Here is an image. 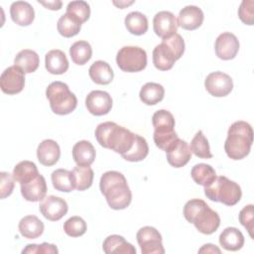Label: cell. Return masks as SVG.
I'll use <instances>...</instances> for the list:
<instances>
[{"mask_svg": "<svg viewBox=\"0 0 254 254\" xmlns=\"http://www.w3.org/2000/svg\"><path fill=\"white\" fill-rule=\"evenodd\" d=\"M0 178H1V183H0V197L5 198L9 196L13 190H14V178L13 175L6 173V172H1L0 173Z\"/></svg>", "mask_w": 254, "mask_h": 254, "instance_id": "7bdbcfd3", "label": "cell"}, {"mask_svg": "<svg viewBox=\"0 0 254 254\" xmlns=\"http://www.w3.org/2000/svg\"><path fill=\"white\" fill-rule=\"evenodd\" d=\"M185 218L192 223L202 234H212L220 225V217L216 211L199 198H192L184 206Z\"/></svg>", "mask_w": 254, "mask_h": 254, "instance_id": "3957f363", "label": "cell"}, {"mask_svg": "<svg viewBox=\"0 0 254 254\" xmlns=\"http://www.w3.org/2000/svg\"><path fill=\"white\" fill-rule=\"evenodd\" d=\"M124 23L128 32L136 36L144 35L148 30L147 17L143 13L138 11L130 12L129 14H127Z\"/></svg>", "mask_w": 254, "mask_h": 254, "instance_id": "d6a6232c", "label": "cell"}, {"mask_svg": "<svg viewBox=\"0 0 254 254\" xmlns=\"http://www.w3.org/2000/svg\"><path fill=\"white\" fill-rule=\"evenodd\" d=\"M239 221L246 228L250 237L253 238V204H248L240 210Z\"/></svg>", "mask_w": 254, "mask_h": 254, "instance_id": "b9f144b4", "label": "cell"}, {"mask_svg": "<svg viewBox=\"0 0 254 254\" xmlns=\"http://www.w3.org/2000/svg\"><path fill=\"white\" fill-rule=\"evenodd\" d=\"M178 58L173 49L164 41L153 50V64L159 70H169L174 66Z\"/></svg>", "mask_w": 254, "mask_h": 254, "instance_id": "ac0fdd59", "label": "cell"}, {"mask_svg": "<svg viewBox=\"0 0 254 254\" xmlns=\"http://www.w3.org/2000/svg\"><path fill=\"white\" fill-rule=\"evenodd\" d=\"M46 96L52 111L58 115L69 114L76 108L77 98L64 82L54 81L50 83L46 89Z\"/></svg>", "mask_w": 254, "mask_h": 254, "instance_id": "5b68a950", "label": "cell"}, {"mask_svg": "<svg viewBox=\"0 0 254 254\" xmlns=\"http://www.w3.org/2000/svg\"><path fill=\"white\" fill-rule=\"evenodd\" d=\"M165 89L163 85L156 82L145 83L139 92L140 99L146 105H155L163 100Z\"/></svg>", "mask_w": 254, "mask_h": 254, "instance_id": "f1b7e54d", "label": "cell"}, {"mask_svg": "<svg viewBox=\"0 0 254 254\" xmlns=\"http://www.w3.org/2000/svg\"><path fill=\"white\" fill-rule=\"evenodd\" d=\"M47 190L48 188L46 180L40 174L29 183L21 185V193L28 201L35 202L43 200L46 197Z\"/></svg>", "mask_w": 254, "mask_h": 254, "instance_id": "d6986e66", "label": "cell"}, {"mask_svg": "<svg viewBox=\"0 0 254 254\" xmlns=\"http://www.w3.org/2000/svg\"><path fill=\"white\" fill-rule=\"evenodd\" d=\"M19 231L27 239H36L44 232V223L35 215H26L19 222Z\"/></svg>", "mask_w": 254, "mask_h": 254, "instance_id": "484cf974", "label": "cell"}, {"mask_svg": "<svg viewBox=\"0 0 254 254\" xmlns=\"http://www.w3.org/2000/svg\"><path fill=\"white\" fill-rule=\"evenodd\" d=\"M239 19L246 25H253L254 23V1L243 0L238 8Z\"/></svg>", "mask_w": 254, "mask_h": 254, "instance_id": "60d3db41", "label": "cell"}, {"mask_svg": "<svg viewBox=\"0 0 254 254\" xmlns=\"http://www.w3.org/2000/svg\"><path fill=\"white\" fill-rule=\"evenodd\" d=\"M85 106L92 115H105L112 108V98L106 91L92 90L85 98Z\"/></svg>", "mask_w": 254, "mask_h": 254, "instance_id": "4fadbf2b", "label": "cell"}, {"mask_svg": "<svg viewBox=\"0 0 254 254\" xmlns=\"http://www.w3.org/2000/svg\"><path fill=\"white\" fill-rule=\"evenodd\" d=\"M216 56L223 61H229L236 57L239 51V41L237 37L229 32L220 34L214 44Z\"/></svg>", "mask_w": 254, "mask_h": 254, "instance_id": "5bb4252c", "label": "cell"}, {"mask_svg": "<svg viewBox=\"0 0 254 254\" xmlns=\"http://www.w3.org/2000/svg\"><path fill=\"white\" fill-rule=\"evenodd\" d=\"M95 138L103 148L123 155L132 148L135 134L115 122L106 121L96 127Z\"/></svg>", "mask_w": 254, "mask_h": 254, "instance_id": "7a4b0ae2", "label": "cell"}, {"mask_svg": "<svg viewBox=\"0 0 254 254\" xmlns=\"http://www.w3.org/2000/svg\"><path fill=\"white\" fill-rule=\"evenodd\" d=\"M204 194L212 201H219L225 205H235L241 198L240 186L224 176L216 177L214 182L204 187Z\"/></svg>", "mask_w": 254, "mask_h": 254, "instance_id": "52a82bcc", "label": "cell"}, {"mask_svg": "<svg viewBox=\"0 0 254 254\" xmlns=\"http://www.w3.org/2000/svg\"><path fill=\"white\" fill-rule=\"evenodd\" d=\"M11 19L19 26H29L35 19V11L32 5L26 1H16L10 7Z\"/></svg>", "mask_w": 254, "mask_h": 254, "instance_id": "44dd1931", "label": "cell"}, {"mask_svg": "<svg viewBox=\"0 0 254 254\" xmlns=\"http://www.w3.org/2000/svg\"><path fill=\"white\" fill-rule=\"evenodd\" d=\"M204 86L210 95L223 97L228 95L233 89V81L227 73L222 71H213L206 76Z\"/></svg>", "mask_w": 254, "mask_h": 254, "instance_id": "8fae6325", "label": "cell"}, {"mask_svg": "<svg viewBox=\"0 0 254 254\" xmlns=\"http://www.w3.org/2000/svg\"><path fill=\"white\" fill-rule=\"evenodd\" d=\"M59 250L56 245L50 244L47 242L42 243L41 245L37 244H28L25 249H23L22 253H58Z\"/></svg>", "mask_w": 254, "mask_h": 254, "instance_id": "f6af8a7d", "label": "cell"}, {"mask_svg": "<svg viewBox=\"0 0 254 254\" xmlns=\"http://www.w3.org/2000/svg\"><path fill=\"white\" fill-rule=\"evenodd\" d=\"M25 85V72L17 65L8 66L1 74V90L9 95L21 92Z\"/></svg>", "mask_w": 254, "mask_h": 254, "instance_id": "30bf717a", "label": "cell"}, {"mask_svg": "<svg viewBox=\"0 0 254 254\" xmlns=\"http://www.w3.org/2000/svg\"><path fill=\"white\" fill-rule=\"evenodd\" d=\"M40 4L45 6L47 9L50 10H60L63 6V2L60 0H54V1H38Z\"/></svg>", "mask_w": 254, "mask_h": 254, "instance_id": "bcb514c9", "label": "cell"}, {"mask_svg": "<svg viewBox=\"0 0 254 254\" xmlns=\"http://www.w3.org/2000/svg\"><path fill=\"white\" fill-rule=\"evenodd\" d=\"M40 64V58L38 54L29 49H25L20 51L15 59L14 64L19 66L25 73H31L37 70Z\"/></svg>", "mask_w": 254, "mask_h": 254, "instance_id": "83f0119b", "label": "cell"}, {"mask_svg": "<svg viewBox=\"0 0 254 254\" xmlns=\"http://www.w3.org/2000/svg\"><path fill=\"white\" fill-rule=\"evenodd\" d=\"M220 246L227 251H237L244 245V236L236 227H226L219 235Z\"/></svg>", "mask_w": 254, "mask_h": 254, "instance_id": "d4e9b609", "label": "cell"}, {"mask_svg": "<svg viewBox=\"0 0 254 254\" xmlns=\"http://www.w3.org/2000/svg\"><path fill=\"white\" fill-rule=\"evenodd\" d=\"M69 55L75 64L83 65L91 59L92 49L88 42L77 41L69 48Z\"/></svg>", "mask_w": 254, "mask_h": 254, "instance_id": "e575fe53", "label": "cell"}, {"mask_svg": "<svg viewBox=\"0 0 254 254\" xmlns=\"http://www.w3.org/2000/svg\"><path fill=\"white\" fill-rule=\"evenodd\" d=\"M64 231L70 237H78L86 232V223L80 216H71L64 223Z\"/></svg>", "mask_w": 254, "mask_h": 254, "instance_id": "ab89813d", "label": "cell"}, {"mask_svg": "<svg viewBox=\"0 0 254 254\" xmlns=\"http://www.w3.org/2000/svg\"><path fill=\"white\" fill-rule=\"evenodd\" d=\"M133 3V1H130V2H122V1H119V3H117V2H113V4L114 5H116V6H118L120 9H123L125 6H128V5H130V4H132Z\"/></svg>", "mask_w": 254, "mask_h": 254, "instance_id": "c3c4849f", "label": "cell"}, {"mask_svg": "<svg viewBox=\"0 0 254 254\" xmlns=\"http://www.w3.org/2000/svg\"><path fill=\"white\" fill-rule=\"evenodd\" d=\"M149 153V146L146 139L138 134H135L134 143L132 148L125 154L121 155L122 158L129 162L143 161Z\"/></svg>", "mask_w": 254, "mask_h": 254, "instance_id": "836d02e7", "label": "cell"}, {"mask_svg": "<svg viewBox=\"0 0 254 254\" xmlns=\"http://www.w3.org/2000/svg\"><path fill=\"white\" fill-rule=\"evenodd\" d=\"M136 238L142 254L165 253L162 243V235L155 227L144 226L140 228L136 234Z\"/></svg>", "mask_w": 254, "mask_h": 254, "instance_id": "9c48e42d", "label": "cell"}, {"mask_svg": "<svg viewBox=\"0 0 254 254\" xmlns=\"http://www.w3.org/2000/svg\"><path fill=\"white\" fill-rule=\"evenodd\" d=\"M199 253H220V249L218 247H216L215 245L213 244H210V243H207V244H204L199 250H198Z\"/></svg>", "mask_w": 254, "mask_h": 254, "instance_id": "7dc6e473", "label": "cell"}, {"mask_svg": "<svg viewBox=\"0 0 254 254\" xmlns=\"http://www.w3.org/2000/svg\"><path fill=\"white\" fill-rule=\"evenodd\" d=\"M190 176L194 183L202 187L210 186L217 177L215 170L210 165L204 163L194 165L190 171Z\"/></svg>", "mask_w": 254, "mask_h": 254, "instance_id": "f546056e", "label": "cell"}, {"mask_svg": "<svg viewBox=\"0 0 254 254\" xmlns=\"http://www.w3.org/2000/svg\"><path fill=\"white\" fill-rule=\"evenodd\" d=\"M46 69L52 74H63L68 69V61L61 50H51L45 57Z\"/></svg>", "mask_w": 254, "mask_h": 254, "instance_id": "7402d4cb", "label": "cell"}, {"mask_svg": "<svg viewBox=\"0 0 254 254\" xmlns=\"http://www.w3.org/2000/svg\"><path fill=\"white\" fill-rule=\"evenodd\" d=\"M162 41L166 42L173 49V51L175 52L178 60L183 56V54L185 52V41H184L183 37L180 34L176 33V34L172 35L171 37H169L167 39H164Z\"/></svg>", "mask_w": 254, "mask_h": 254, "instance_id": "ee69618b", "label": "cell"}, {"mask_svg": "<svg viewBox=\"0 0 254 254\" xmlns=\"http://www.w3.org/2000/svg\"><path fill=\"white\" fill-rule=\"evenodd\" d=\"M12 175L15 182L19 183L20 185H23L34 180L39 175V172L34 162L25 160L21 161L15 166Z\"/></svg>", "mask_w": 254, "mask_h": 254, "instance_id": "1f68e13d", "label": "cell"}, {"mask_svg": "<svg viewBox=\"0 0 254 254\" xmlns=\"http://www.w3.org/2000/svg\"><path fill=\"white\" fill-rule=\"evenodd\" d=\"M152 124L154 127V142L159 149L166 152L179 138L175 131V118L170 111L160 109L153 114Z\"/></svg>", "mask_w": 254, "mask_h": 254, "instance_id": "8992f818", "label": "cell"}, {"mask_svg": "<svg viewBox=\"0 0 254 254\" xmlns=\"http://www.w3.org/2000/svg\"><path fill=\"white\" fill-rule=\"evenodd\" d=\"M51 179L54 188L59 191L69 192L74 190L71 172L65 169H58L54 171Z\"/></svg>", "mask_w": 254, "mask_h": 254, "instance_id": "d590c367", "label": "cell"}, {"mask_svg": "<svg viewBox=\"0 0 254 254\" xmlns=\"http://www.w3.org/2000/svg\"><path fill=\"white\" fill-rule=\"evenodd\" d=\"M203 18V12L200 8L194 5H189L180 11L178 24L185 30L193 31L201 26Z\"/></svg>", "mask_w": 254, "mask_h": 254, "instance_id": "e0dca14e", "label": "cell"}, {"mask_svg": "<svg viewBox=\"0 0 254 254\" xmlns=\"http://www.w3.org/2000/svg\"><path fill=\"white\" fill-rule=\"evenodd\" d=\"M102 249L106 254H136L135 247L127 242L123 236L117 234L107 236L103 241Z\"/></svg>", "mask_w": 254, "mask_h": 254, "instance_id": "603a6c76", "label": "cell"}, {"mask_svg": "<svg viewBox=\"0 0 254 254\" xmlns=\"http://www.w3.org/2000/svg\"><path fill=\"white\" fill-rule=\"evenodd\" d=\"M39 209L43 216L48 220L58 221L66 214L68 206L64 198L56 195H49L42 200Z\"/></svg>", "mask_w": 254, "mask_h": 254, "instance_id": "7c38bea8", "label": "cell"}, {"mask_svg": "<svg viewBox=\"0 0 254 254\" xmlns=\"http://www.w3.org/2000/svg\"><path fill=\"white\" fill-rule=\"evenodd\" d=\"M179 24L177 17L170 11H160L153 19V28L155 34L164 39L177 33Z\"/></svg>", "mask_w": 254, "mask_h": 254, "instance_id": "9a60e30c", "label": "cell"}, {"mask_svg": "<svg viewBox=\"0 0 254 254\" xmlns=\"http://www.w3.org/2000/svg\"><path fill=\"white\" fill-rule=\"evenodd\" d=\"M80 28L81 24L66 13L60 17L57 24L58 32L64 38H71L77 35L80 31Z\"/></svg>", "mask_w": 254, "mask_h": 254, "instance_id": "8d00e7d4", "label": "cell"}, {"mask_svg": "<svg viewBox=\"0 0 254 254\" xmlns=\"http://www.w3.org/2000/svg\"><path fill=\"white\" fill-rule=\"evenodd\" d=\"M65 13L74 18L80 24H82L89 19L90 7L87 2L82 0L71 1L67 4Z\"/></svg>", "mask_w": 254, "mask_h": 254, "instance_id": "f35d334b", "label": "cell"}, {"mask_svg": "<svg viewBox=\"0 0 254 254\" xmlns=\"http://www.w3.org/2000/svg\"><path fill=\"white\" fill-rule=\"evenodd\" d=\"M72 158L78 166H90L95 159V149L89 141H78L72 147Z\"/></svg>", "mask_w": 254, "mask_h": 254, "instance_id": "cb8c5ba5", "label": "cell"}, {"mask_svg": "<svg viewBox=\"0 0 254 254\" xmlns=\"http://www.w3.org/2000/svg\"><path fill=\"white\" fill-rule=\"evenodd\" d=\"M74 189L79 191L89 189L92 185L94 174L89 166H76L71 171Z\"/></svg>", "mask_w": 254, "mask_h": 254, "instance_id": "4dcf8cb0", "label": "cell"}, {"mask_svg": "<svg viewBox=\"0 0 254 254\" xmlns=\"http://www.w3.org/2000/svg\"><path fill=\"white\" fill-rule=\"evenodd\" d=\"M116 64L126 72H138L147 65L146 51L137 46L122 47L116 56Z\"/></svg>", "mask_w": 254, "mask_h": 254, "instance_id": "ba28073f", "label": "cell"}, {"mask_svg": "<svg viewBox=\"0 0 254 254\" xmlns=\"http://www.w3.org/2000/svg\"><path fill=\"white\" fill-rule=\"evenodd\" d=\"M168 163L174 168L186 166L191 158V151L189 144L178 138L166 151Z\"/></svg>", "mask_w": 254, "mask_h": 254, "instance_id": "2e32d148", "label": "cell"}, {"mask_svg": "<svg viewBox=\"0 0 254 254\" xmlns=\"http://www.w3.org/2000/svg\"><path fill=\"white\" fill-rule=\"evenodd\" d=\"M252 143L253 129L251 125L246 121L239 120L229 127L224 150L230 159L241 160L250 153Z\"/></svg>", "mask_w": 254, "mask_h": 254, "instance_id": "277c9868", "label": "cell"}, {"mask_svg": "<svg viewBox=\"0 0 254 254\" xmlns=\"http://www.w3.org/2000/svg\"><path fill=\"white\" fill-rule=\"evenodd\" d=\"M61 149L59 144L52 139H46L42 141L37 149V158L39 162L46 166H54L60 159Z\"/></svg>", "mask_w": 254, "mask_h": 254, "instance_id": "ffe728a7", "label": "cell"}, {"mask_svg": "<svg viewBox=\"0 0 254 254\" xmlns=\"http://www.w3.org/2000/svg\"><path fill=\"white\" fill-rule=\"evenodd\" d=\"M99 188L112 209L119 210L129 206L132 200V192L126 178L121 173L117 171L105 172L100 178Z\"/></svg>", "mask_w": 254, "mask_h": 254, "instance_id": "6da1fadb", "label": "cell"}, {"mask_svg": "<svg viewBox=\"0 0 254 254\" xmlns=\"http://www.w3.org/2000/svg\"><path fill=\"white\" fill-rule=\"evenodd\" d=\"M88 74L93 82L101 85L109 84L114 77L111 66L103 61L94 62L88 69Z\"/></svg>", "mask_w": 254, "mask_h": 254, "instance_id": "4316f807", "label": "cell"}, {"mask_svg": "<svg viewBox=\"0 0 254 254\" xmlns=\"http://www.w3.org/2000/svg\"><path fill=\"white\" fill-rule=\"evenodd\" d=\"M190 149L191 153H193L198 158H201V159L212 158L208 141L206 137L203 135L201 130H198L194 135V137L192 138L190 145Z\"/></svg>", "mask_w": 254, "mask_h": 254, "instance_id": "74e56055", "label": "cell"}]
</instances>
